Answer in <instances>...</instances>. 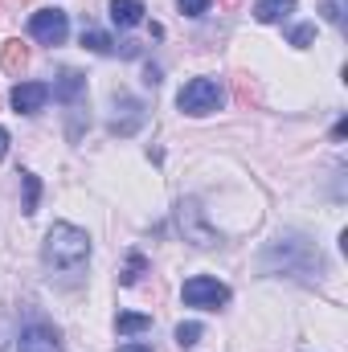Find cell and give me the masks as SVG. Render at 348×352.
<instances>
[{"mask_svg": "<svg viewBox=\"0 0 348 352\" xmlns=\"http://www.w3.org/2000/svg\"><path fill=\"white\" fill-rule=\"evenodd\" d=\"M262 266H266V270H287V274H299V270L320 266V250H312V242H307V238H279V242L266 250Z\"/></svg>", "mask_w": 348, "mask_h": 352, "instance_id": "obj_2", "label": "cell"}, {"mask_svg": "<svg viewBox=\"0 0 348 352\" xmlns=\"http://www.w3.org/2000/svg\"><path fill=\"white\" fill-rule=\"evenodd\" d=\"M111 21L119 29H131V25L144 21V4L140 0H111Z\"/></svg>", "mask_w": 348, "mask_h": 352, "instance_id": "obj_11", "label": "cell"}, {"mask_svg": "<svg viewBox=\"0 0 348 352\" xmlns=\"http://www.w3.org/2000/svg\"><path fill=\"white\" fill-rule=\"evenodd\" d=\"M180 230L193 238V246H213V230L201 221V209H197V201H184V205H180Z\"/></svg>", "mask_w": 348, "mask_h": 352, "instance_id": "obj_8", "label": "cell"}, {"mask_svg": "<svg viewBox=\"0 0 348 352\" xmlns=\"http://www.w3.org/2000/svg\"><path fill=\"white\" fill-rule=\"evenodd\" d=\"M316 41V25H299V29H291V45H299V50H307Z\"/></svg>", "mask_w": 348, "mask_h": 352, "instance_id": "obj_20", "label": "cell"}, {"mask_svg": "<svg viewBox=\"0 0 348 352\" xmlns=\"http://www.w3.org/2000/svg\"><path fill=\"white\" fill-rule=\"evenodd\" d=\"M4 152H8V131L0 127V156H4Z\"/></svg>", "mask_w": 348, "mask_h": 352, "instance_id": "obj_25", "label": "cell"}, {"mask_svg": "<svg viewBox=\"0 0 348 352\" xmlns=\"http://www.w3.org/2000/svg\"><path fill=\"white\" fill-rule=\"evenodd\" d=\"M83 90H87V78H83L78 70H62V78H58V87H54V98H62V102H74Z\"/></svg>", "mask_w": 348, "mask_h": 352, "instance_id": "obj_12", "label": "cell"}, {"mask_svg": "<svg viewBox=\"0 0 348 352\" xmlns=\"http://www.w3.org/2000/svg\"><path fill=\"white\" fill-rule=\"evenodd\" d=\"M197 340H201V324H180V328H176V344H180V349H193Z\"/></svg>", "mask_w": 348, "mask_h": 352, "instance_id": "obj_19", "label": "cell"}, {"mask_svg": "<svg viewBox=\"0 0 348 352\" xmlns=\"http://www.w3.org/2000/svg\"><path fill=\"white\" fill-rule=\"evenodd\" d=\"M45 98H50V87H45V82H21V87L12 90L17 115H37V111L45 107Z\"/></svg>", "mask_w": 348, "mask_h": 352, "instance_id": "obj_9", "label": "cell"}, {"mask_svg": "<svg viewBox=\"0 0 348 352\" xmlns=\"http://www.w3.org/2000/svg\"><path fill=\"white\" fill-rule=\"evenodd\" d=\"M144 87H160V66H144Z\"/></svg>", "mask_w": 348, "mask_h": 352, "instance_id": "obj_23", "label": "cell"}, {"mask_svg": "<svg viewBox=\"0 0 348 352\" xmlns=\"http://www.w3.org/2000/svg\"><path fill=\"white\" fill-rule=\"evenodd\" d=\"M144 127V107L135 98H119L115 102V119H111V135H131Z\"/></svg>", "mask_w": 348, "mask_h": 352, "instance_id": "obj_6", "label": "cell"}, {"mask_svg": "<svg viewBox=\"0 0 348 352\" xmlns=\"http://www.w3.org/2000/svg\"><path fill=\"white\" fill-rule=\"evenodd\" d=\"M17 352H62V340H58L54 328H45V324H29V328L21 332V349Z\"/></svg>", "mask_w": 348, "mask_h": 352, "instance_id": "obj_7", "label": "cell"}, {"mask_svg": "<svg viewBox=\"0 0 348 352\" xmlns=\"http://www.w3.org/2000/svg\"><path fill=\"white\" fill-rule=\"evenodd\" d=\"M345 8H348V0H324V12H328L332 25H345Z\"/></svg>", "mask_w": 348, "mask_h": 352, "instance_id": "obj_21", "label": "cell"}, {"mask_svg": "<svg viewBox=\"0 0 348 352\" xmlns=\"http://www.w3.org/2000/svg\"><path fill=\"white\" fill-rule=\"evenodd\" d=\"M295 8V0H259L254 4V16H259L262 25H270V21H279V16H287Z\"/></svg>", "mask_w": 348, "mask_h": 352, "instance_id": "obj_13", "label": "cell"}, {"mask_svg": "<svg viewBox=\"0 0 348 352\" xmlns=\"http://www.w3.org/2000/svg\"><path fill=\"white\" fill-rule=\"evenodd\" d=\"M83 45H87L90 54H111L115 50V41L107 33H98V29H83Z\"/></svg>", "mask_w": 348, "mask_h": 352, "instance_id": "obj_16", "label": "cell"}, {"mask_svg": "<svg viewBox=\"0 0 348 352\" xmlns=\"http://www.w3.org/2000/svg\"><path fill=\"white\" fill-rule=\"evenodd\" d=\"M176 107H180L184 115H209V111L221 107V87H217L213 78H193V82L180 87Z\"/></svg>", "mask_w": 348, "mask_h": 352, "instance_id": "obj_3", "label": "cell"}, {"mask_svg": "<svg viewBox=\"0 0 348 352\" xmlns=\"http://www.w3.org/2000/svg\"><path fill=\"white\" fill-rule=\"evenodd\" d=\"M21 184H25V213H37V197H41V180L33 173H21Z\"/></svg>", "mask_w": 348, "mask_h": 352, "instance_id": "obj_17", "label": "cell"}, {"mask_svg": "<svg viewBox=\"0 0 348 352\" xmlns=\"http://www.w3.org/2000/svg\"><path fill=\"white\" fill-rule=\"evenodd\" d=\"M176 8H180L184 16H201V12L209 8V0H176Z\"/></svg>", "mask_w": 348, "mask_h": 352, "instance_id": "obj_22", "label": "cell"}, {"mask_svg": "<svg viewBox=\"0 0 348 352\" xmlns=\"http://www.w3.org/2000/svg\"><path fill=\"white\" fill-rule=\"evenodd\" d=\"M115 328L123 336H135V332H148L152 328V316H140V311H119L115 316Z\"/></svg>", "mask_w": 348, "mask_h": 352, "instance_id": "obj_14", "label": "cell"}, {"mask_svg": "<svg viewBox=\"0 0 348 352\" xmlns=\"http://www.w3.org/2000/svg\"><path fill=\"white\" fill-rule=\"evenodd\" d=\"M29 33H33L41 45H62V41H66V33H70V21H66V12H62V8H41V12H33Z\"/></svg>", "mask_w": 348, "mask_h": 352, "instance_id": "obj_5", "label": "cell"}, {"mask_svg": "<svg viewBox=\"0 0 348 352\" xmlns=\"http://www.w3.org/2000/svg\"><path fill=\"white\" fill-rule=\"evenodd\" d=\"M90 258V238L87 230H78V226H70V221H58V226H50V234H45V246H41V263L50 266V270H62V274H74V270H83Z\"/></svg>", "mask_w": 348, "mask_h": 352, "instance_id": "obj_1", "label": "cell"}, {"mask_svg": "<svg viewBox=\"0 0 348 352\" xmlns=\"http://www.w3.org/2000/svg\"><path fill=\"white\" fill-rule=\"evenodd\" d=\"M184 303H188V307L217 311V307H226V303H230V287H226V283H217V278H209V274H197V278H188V283H184Z\"/></svg>", "mask_w": 348, "mask_h": 352, "instance_id": "obj_4", "label": "cell"}, {"mask_svg": "<svg viewBox=\"0 0 348 352\" xmlns=\"http://www.w3.org/2000/svg\"><path fill=\"white\" fill-rule=\"evenodd\" d=\"M119 352H152V349H148V344H123Z\"/></svg>", "mask_w": 348, "mask_h": 352, "instance_id": "obj_24", "label": "cell"}, {"mask_svg": "<svg viewBox=\"0 0 348 352\" xmlns=\"http://www.w3.org/2000/svg\"><path fill=\"white\" fill-rule=\"evenodd\" d=\"M12 4H25V0H12Z\"/></svg>", "mask_w": 348, "mask_h": 352, "instance_id": "obj_26", "label": "cell"}, {"mask_svg": "<svg viewBox=\"0 0 348 352\" xmlns=\"http://www.w3.org/2000/svg\"><path fill=\"white\" fill-rule=\"evenodd\" d=\"M234 94H238V102H242V107H262L259 82H254L250 74H238V78H234Z\"/></svg>", "mask_w": 348, "mask_h": 352, "instance_id": "obj_15", "label": "cell"}, {"mask_svg": "<svg viewBox=\"0 0 348 352\" xmlns=\"http://www.w3.org/2000/svg\"><path fill=\"white\" fill-rule=\"evenodd\" d=\"M0 66L8 70V74H21L25 66H29V45L25 41H4V50H0Z\"/></svg>", "mask_w": 348, "mask_h": 352, "instance_id": "obj_10", "label": "cell"}, {"mask_svg": "<svg viewBox=\"0 0 348 352\" xmlns=\"http://www.w3.org/2000/svg\"><path fill=\"white\" fill-rule=\"evenodd\" d=\"M144 266H148V258H144V254H131V258H127V266H123V274H119V283H127V287H131V283L144 274Z\"/></svg>", "mask_w": 348, "mask_h": 352, "instance_id": "obj_18", "label": "cell"}]
</instances>
